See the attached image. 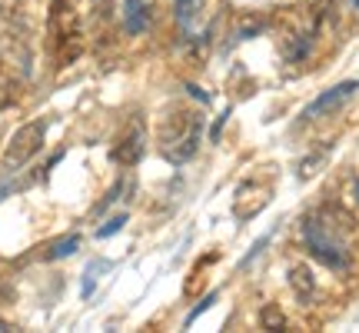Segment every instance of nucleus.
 I'll return each instance as SVG.
<instances>
[{
    "instance_id": "6e6552de",
    "label": "nucleus",
    "mask_w": 359,
    "mask_h": 333,
    "mask_svg": "<svg viewBox=\"0 0 359 333\" xmlns=\"http://www.w3.org/2000/svg\"><path fill=\"white\" fill-rule=\"evenodd\" d=\"M156 0H123V30L130 37H143L154 24Z\"/></svg>"
},
{
    "instance_id": "ddd939ff",
    "label": "nucleus",
    "mask_w": 359,
    "mask_h": 333,
    "mask_svg": "<svg viewBox=\"0 0 359 333\" xmlns=\"http://www.w3.org/2000/svg\"><path fill=\"white\" fill-rule=\"evenodd\" d=\"M353 7H356V11H359V0H353Z\"/></svg>"
},
{
    "instance_id": "f257e3e1",
    "label": "nucleus",
    "mask_w": 359,
    "mask_h": 333,
    "mask_svg": "<svg viewBox=\"0 0 359 333\" xmlns=\"http://www.w3.org/2000/svg\"><path fill=\"white\" fill-rule=\"evenodd\" d=\"M349 223L353 220L336 210H316L303 220V247L313 260H320L323 267L336 270V273H346L353 263V250H349Z\"/></svg>"
},
{
    "instance_id": "9b49d317",
    "label": "nucleus",
    "mask_w": 359,
    "mask_h": 333,
    "mask_svg": "<svg viewBox=\"0 0 359 333\" xmlns=\"http://www.w3.org/2000/svg\"><path fill=\"white\" fill-rule=\"evenodd\" d=\"M263 327H276V330H283V327H286V317H283L276 307H269L266 313H263Z\"/></svg>"
},
{
    "instance_id": "39448f33",
    "label": "nucleus",
    "mask_w": 359,
    "mask_h": 333,
    "mask_svg": "<svg viewBox=\"0 0 359 333\" xmlns=\"http://www.w3.org/2000/svg\"><path fill=\"white\" fill-rule=\"evenodd\" d=\"M269 200H273V187H269L266 180H263V183H259V180H246L243 187L236 190L233 214H236L240 220H253Z\"/></svg>"
},
{
    "instance_id": "7ed1b4c3",
    "label": "nucleus",
    "mask_w": 359,
    "mask_h": 333,
    "mask_svg": "<svg viewBox=\"0 0 359 333\" xmlns=\"http://www.w3.org/2000/svg\"><path fill=\"white\" fill-rule=\"evenodd\" d=\"M200 133H203V120L193 110H177L163 120L160 127V154L170 164H187L196 150H200Z\"/></svg>"
},
{
    "instance_id": "0eeeda50",
    "label": "nucleus",
    "mask_w": 359,
    "mask_h": 333,
    "mask_svg": "<svg viewBox=\"0 0 359 333\" xmlns=\"http://www.w3.org/2000/svg\"><path fill=\"white\" fill-rule=\"evenodd\" d=\"M356 90H359V80H343V84L330 87L326 93H320V97H316V100L303 110V117H306V120H320V117L333 114V110H339V107H343V103H346Z\"/></svg>"
},
{
    "instance_id": "9d476101",
    "label": "nucleus",
    "mask_w": 359,
    "mask_h": 333,
    "mask_svg": "<svg viewBox=\"0 0 359 333\" xmlns=\"http://www.w3.org/2000/svg\"><path fill=\"white\" fill-rule=\"evenodd\" d=\"M80 247V237L77 233H70V237H64V240H57V244L47 250V260H60V256H70L74 250Z\"/></svg>"
},
{
    "instance_id": "f03ea898",
    "label": "nucleus",
    "mask_w": 359,
    "mask_h": 333,
    "mask_svg": "<svg viewBox=\"0 0 359 333\" xmlns=\"http://www.w3.org/2000/svg\"><path fill=\"white\" fill-rule=\"evenodd\" d=\"M47 37L57 67H70L83 53V27L70 0H53L47 13Z\"/></svg>"
},
{
    "instance_id": "20e7f679",
    "label": "nucleus",
    "mask_w": 359,
    "mask_h": 333,
    "mask_svg": "<svg viewBox=\"0 0 359 333\" xmlns=\"http://www.w3.org/2000/svg\"><path fill=\"white\" fill-rule=\"evenodd\" d=\"M43 141H47V120H30V124H24L20 130H13L11 143H7V150L0 157V170L13 174V170L27 166L40 154Z\"/></svg>"
},
{
    "instance_id": "423d86ee",
    "label": "nucleus",
    "mask_w": 359,
    "mask_h": 333,
    "mask_svg": "<svg viewBox=\"0 0 359 333\" xmlns=\"http://www.w3.org/2000/svg\"><path fill=\"white\" fill-rule=\"evenodd\" d=\"M143 154H147V130L140 120H130V127L114 143V160L120 166H137Z\"/></svg>"
},
{
    "instance_id": "1a4fd4ad",
    "label": "nucleus",
    "mask_w": 359,
    "mask_h": 333,
    "mask_svg": "<svg viewBox=\"0 0 359 333\" xmlns=\"http://www.w3.org/2000/svg\"><path fill=\"white\" fill-rule=\"evenodd\" d=\"M173 17H177L180 34H183V37H193L206 17V0H177Z\"/></svg>"
},
{
    "instance_id": "f8f14e48",
    "label": "nucleus",
    "mask_w": 359,
    "mask_h": 333,
    "mask_svg": "<svg viewBox=\"0 0 359 333\" xmlns=\"http://www.w3.org/2000/svg\"><path fill=\"white\" fill-rule=\"evenodd\" d=\"M123 223H127V217L120 214V217H114V220H110V223H107V227H100V230H97V237H100V240H107V237H114V233L120 230Z\"/></svg>"
}]
</instances>
